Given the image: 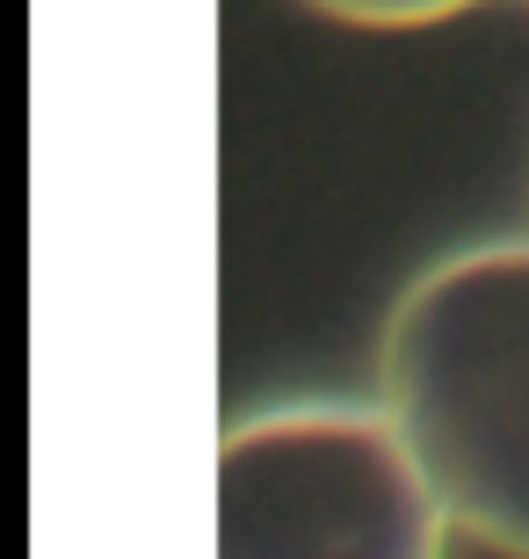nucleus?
<instances>
[{
    "label": "nucleus",
    "instance_id": "f257e3e1",
    "mask_svg": "<svg viewBox=\"0 0 529 559\" xmlns=\"http://www.w3.org/2000/svg\"><path fill=\"white\" fill-rule=\"evenodd\" d=\"M377 378L449 523L529 559V240L413 276L385 320Z\"/></svg>",
    "mask_w": 529,
    "mask_h": 559
},
{
    "label": "nucleus",
    "instance_id": "f03ea898",
    "mask_svg": "<svg viewBox=\"0 0 529 559\" xmlns=\"http://www.w3.org/2000/svg\"><path fill=\"white\" fill-rule=\"evenodd\" d=\"M449 509L399 421L290 400L218 436V559H443Z\"/></svg>",
    "mask_w": 529,
    "mask_h": 559
},
{
    "label": "nucleus",
    "instance_id": "7ed1b4c3",
    "mask_svg": "<svg viewBox=\"0 0 529 559\" xmlns=\"http://www.w3.org/2000/svg\"><path fill=\"white\" fill-rule=\"evenodd\" d=\"M312 15H334V22H356V29H421V22H443V15H465L479 0H305Z\"/></svg>",
    "mask_w": 529,
    "mask_h": 559
}]
</instances>
